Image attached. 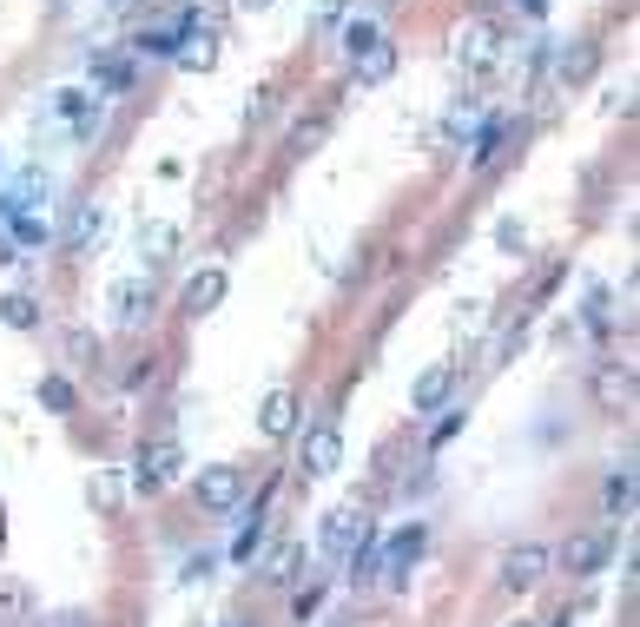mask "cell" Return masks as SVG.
<instances>
[{"label": "cell", "mask_w": 640, "mask_h": 627, "mask_svg": "<svg viewBox=\"0 0 640 627\" xmlns=\"http://www.w3.org/2000/svg\"><path fill=\"white\" fill-rule=\"evenodd\" d=\"M449 53H456V66L469 73V80H483V73H496V66H502V34H496L489 21H469V27H456Z\"/></svg>", "instance_id": "6da1fadb"}, {"label": "cell", "mask_w": 640, "mask_h": 627, "mask_svg": "<svg viewBox=\"0 0 640 627\" xmlns=\"http://www.w3.org/2000/svg\"><path fill=\"white\" fill-rule=\"evenodd\" d=\"M363 541H370V515H363L357 502L331 509V515H324V528H317V548H324L331 562H350V555H357Z\"/></svg>", "instance_id": "7a4b0ae2"}, {"label": "cell", "mask_w": 640, "mask_h": 627, "mask_svg": "<svg viewBox=\"0 0 640 627\" xmlns=\"http://www.w3.org/2000/svg\"><path fill=\"white\" fill-rule=\"evenodd\" d=\"M238 502H245V469H231V462H212V469H199V509H212V515H231Z\"/></svg>", "instance_id": "3957f363"}, {"label": "cell", "mask_w": 640, "mask_h": 627, "mask_svg": "<svg viewBox=\"0 0 640 627\" xmlns=\"http://www.w3.org/2000/svg\"><path fill=\"white\" fill-rule=\"evenodd\" d=\"M548 568H554V548L522 541V548H509V555H502V588H535Z\"/></svg>", "instance_id": "277c9868"}, {"label": "cell", "mask_w": 640, "mask_h": 627, "mask_svg": "<svg viewBox=\"0 0 640 627\" xmlns=\"http://www.w3.org/2000/svg\"><path fill=\"white\" fill-rule=\"evenodd\" d=\"M106 310H113L119 324H145L152 318V278H119L106 291Z\"/></svg>", "instance_id": "5b68a950"}, {"label": "cell", "mask_w": 640, "mask_h": 627, "mask_svg": "<svg viewBox=\"0 0 640 627\" xmlns=\"http://www.w3.org/2000/svg\"><path fill=\"white\" fill-rule=\"evenodd\" d=\"M449 389H456V363H430V370L410 383V410H417V417H436V410L449 404Z\"/></svg>", "instance_id": "8992f818"}, {"label": "cell", "mask_w": 640, "mask_h": 627, "mask_svg": "<svg viewBox=\"0 0 640 627\" xmlns=\"http://www.w3.org/2000/svg\"><path fill=\"white\" fill-rule=\"evenodd\" d=\"M423 541H430V528H423V522L396 528V535H389V548H383V562H376V575H410V568H417V555H423Z\"/></svg>", "instance_id": "52a82bcc"}, {"label": "cell", "mask_w": 640, "mask_h": 627, "mask_svg": "<svg viewBox=\"0 0 640 627\" xmlns=\"http://www.w3.org/2000/svg\"><path fill=\"white\" fill-rule=\"evenodd\" d=\"M337 462H344V436H337V423H317V430L304 436V476H331Z\"/></svg>", "instance_id": "ba28073f"}, {"label": "cell", "mask_w": 640, "mask_h": 627, "mask_svg": "<svg viewBox=\"0 0 640 627\" xmlns=\"http://www.w3.org/2000/svg\"><path fill=\"white\" fill-rule=\"evenodd\" d=\"M179 469H185V449H179V443H152V449L139 456V489H166Z\"/></svg>", "instance_id": "9c48e42d"}, {"label": "cell", "mask_w": 640, "mask_h": 627, "mask_svg": "<svg viewBox=\"0 0 640 627\" xmlns=\"http://www.w3.org/2000/svg\"><path fill=\"white\" fill-rule=\"evenodd\" d=\"M350 66H357V87H383L389 80V73H396V40H370V47H357L350 53Z\"/></svg>", "instance_id": "30bf717a"}, {"label": "cell", "mask_w": 640, "mask_h": 627, "mask_svg": "<svg viewBox=\"0 0 640 627\" xmlns=\"http://www.w3.org/2000/svg\"><path fill=\"white\" fill-rule=\"evenodd\" d=\"M225 291H231V278H225L218 265H205V271L185 284V318H212V310L225 304Z\"/></svg>", "instance_id": "8fae6325"}, {"label": "cell", "mask_w": 640, "mask_h": 627, "mask_svg": "<svg viewBox=\"0 0 640 627\" xmlns=\"http://www.w3.org/2000/svg\"><path fill=\"white\" fill-rule=\"evenodd\" d=\"M594 397H601V410H627L633 404V363H601L594 370Z\"/></svg>", "instance_id": "7c38bea8"}, {"label": "cell", "mask_w": 640, "mask_h": 627, "mask_svg": "<svg viewBox=\"0 0 640 627\" xmlns=\"http://www.w3.org/2000/svg\"><path fill=\"white\" fill-rule=\"evenodd\" d=\"M185 34H192V14H179L172 27H152V34H139V40H132V53H145V60H172V53L185 47Z\"/></svg>", "instance_id": "4fadbf2b"}, {"label": "cell", "mask_w": 640, "mask_h": 627, "mask_svg": "<svg viewBox=\"0 0 640 627\" xmlns=\"http://www.w3.org/2000/svg\"><path fill=\"white\" fill-rule=\"evenodd\" d=\"M258 430H265L271 443H284V436L297 430V397H291V389H271V397H265V410H258Z\"/></svg>", "instance_id": "5bb4252c"}, {"label": "cell", "mask_w": 640, "mask_h": 627, "mask_svg": "<svg viewBox=\"0 0 640 627\" xmlns=\"http://www.w3.org/2000/svg\"><path fill=\"white\" fill-rule=\"evenodd\" d=\"M139 258H152V265L179 258V225H166V218H145V225H139Z\"/></svg>", "instance_id": "9a60e30c"}, {"label": "cell", "mask_w": 640, "mask_h": 627, "mask_svg": "<svg viewBox=\"0 0 640 627\" xmlns=\"http://www.w3.org/2000/svg\"><path fill=\"white\" fill-rule=\"evenodd\" d=\"M172 60H179L185 73H212V66H218V27H192L185 47H179Z\"/></svg>", "instance_id": "2e32d148"}, {"label": "cell", "mask_w": 640, "mask_h": 627, "mask_svg": "<svg viewBox=\"0 0 640 627\" xmlns=\"http://www.w3.org/2000/svg\"><path fill=\"white\" fill-rule=\"evenodd\" d=\"M601 562H607V535H575V541L562 548V568H568V575H594Z\"/></svg>", "instance_id": "e0dca14e"}, {"label": "cell", "mask_w": 640, "mask_h": 627, "mask_svg": "<svg viewBox=\"0 0 640 627\" xmlns=\"http://www.w3.org/2000/svg\"><path fill=\"white\" fill-rule=\"evenodd\" d=\"M100 231H106V212H100V205H73V212H66V252H87Z\"/></svg>", "instance_id": "ac0fdd59"}, {"label": "cell", "mask_w": 640, "mask_h": 627, "mask_svg": "<svg viewBox=\"0 0 640 627\" xmlns=\"http://www.w3.org/2000/svg\"><path fill=\"white\" fill-rule=\"evenodd\" d=\"M297 568H304V541H284V548H271V555L258 562V581L284 588V581H297Z\"/></svg>", "instance_id": "d6986e66"}, {"label": "cell", "mask_w": 640, "mask_h": 627, "mask_svg": "<svg viewBox=\"0 0 640 627\" xmlns=\"http://www.w3.org/2000/svg\"><path fill=\"white\" fill-rule=\"evenodd\" d=\"M34 614V588L21 575H0V627H21Z\"/></svg>", "instance_id": "ffe728a7"}, {"label": "cell", "mask_w": 640, "mask_h": 627, "mask_svg": "<svg viewBox=\"0 0 640 627\" xmlns=\"http://www.w3.org/2000/svg\"><path fill=\"white\" fill-rule=\"evenodd\" d=\"M324 139H331V119H324V113H317V119H304V126H297V132L284 139V152H291V159H310V152H317V145H324Z\"/></svg>", "instance_id": "44dd1931"}, {"label": "cell", "mask_w": 640, "mask_h": 627, "mask_svg": "<svg viewBox=\"0 0 640 627\" xmlns=\"http://www.w3.org/2000/svg\"><path fill=\"white\" fill-rule=\"evenodd\" d=\"M594 66H601V47H575V53H562V66H554V73H562L568 87H581V80H594Z\"/></svg>", "instance_id": "7402d4cb"}, {"label": "cell", "mask_w": 640, "mask_h": 627, "mask_svg": "<svg viewBox=\"0 0 640 627\" xmlns=\"http://www.w3.org/2000/svg\"><path fill=\"white\" fill-rule=\"evenodd\" d=\"M258 548H265V515L252 509L245 528H238V541H231V562H258Z\"/></svg>", "instance_id": "603a6c76"}, {"label": "cell", "mask_w": 640, "mask_h": 627, "mask_svg": "<svg viewBox=\"0 0 640 627\" xmlns=\"http://www.w3.org/2000/svg\"><path fill=\"white\" fill-rule=\"evenodd\" d=\"M0 318H8L14 331H34V324H40V310H34L27 291H14V297H0Z\"/></svg>", "instance_id": "cb8c5ba5"}, {"label": "cell", "mask_w": 640, "mask_h": 627, "mask_svg": "<svg viewBox=\"0 0 640 627\" xmlns=\"http://www.w3.org/2000/svg\"><path fill=\"white\" fill-rule=\"evenodd\" d=\"M607 509H620V515L633 509V469H627V462H620L614 476H607Z\"/></svg>", "instance_id": "d4e9b609"}, {"label": "cell", "mask_w": 640, "mask_h": 627, "mask_svg": "<svg viewBox=\"0 0 640 627\" xmlns=\"http://www.w3.org/2000/svg\"><path fill=\"white\" fill-rule=\"evenodd\" d=\"M502 159V119L483 126V139H475V166H496Z\"/></svg>", "instance_id": "484cf974"}, {"label": "cell", "mask_w": 640, "mask_h": 627, "mask_svg": "<svg viewBox=\"0 0 640 627\" xmlns=\"http://www.w3.org/2000/svg\"><path fill=\"white\" fill-rule=\"evenodd\" d=\"M469 126H475V106H456V113L443 119V139H436V145H443V152H456V139H462Z\"/></svg>", "instance_id": "4316f807"}, {"label": "cell", "mask_w": 640, "mask_h": 627, "mask_svg": "<svg viewBox=\"0 0 640 627\" xmlns=\"http://www.w3.org/2000/svg\"><path fill=\"white\" fill-rule=\"evenodd\" d=\"M40 404H47V410H73L79 397H73V383H66V376H47V383H40Z\"/></svg>", "instance_id": "83f0119b"}, {"label": "cell", "mask_w": 640, "mask_h": 627, "mask_svg": "<svg viewBox=\"0 0 640 627\" xmlns=\"http://www.w3.org/2000/svg\"><path fill=\"white\" fill-rule=\"evenodd\" d=\"M14 245H47V225L27 218V212H14Z\"/></svg>", "instance_id": "f1b7e54d"}, {"label": "cell", "mask_w": 640, "mask_h": 627, "mask_svg": "<svg viewBox=\"0 0 640 627\" xmlns=\"http://www.w3.org/2000/svg\"><path fill=\"white\" fill-rule=\"evenodd\" d=\"M66 357H73V363H100V337L73 331V337H66Z\"/></svg>", "instance_id": "f546056e"}, {"label": "cell", "mask_w": 640, "mask_h": 627, "mask_svg": "<svg viewBox=\"0 0 640 627\" xmlns=\"http://www.w3.org/2000/svg\"><path fill=\"white\" fill-rule=\"evenodd\" d=\"M496 239H502V252H522V245H528V231H522L515 218H502V225H496Z\"/></svg>", "instance_id": "4dcf8cb0"}, {"label": "cell", "mask_w": 640, "mask_h": 627, "mask_svg": "<svg viewBox=\"0 0 640 627\" xmlns=\"http://www.w3.org/2000/svg\"><path fill=\"white\" fill-rule=\"evenodd\" d=\"M370 40H376V27H363V21H350V27H344V47H350V53H357V47H370Z\"/></svg>", "instance_id": "1f68e13d"}, {"label": "cell", "mask_w": 640, "mask_h": 627, "mask_svg": "<svg viewBox=\"0 0 640 627\" xmlns=\"http://www.w3.org/2000/svg\"><path fill=\"white\" fill-rule=\"evenodd\" d=\"M53 113H66V119L87 113V93H53Z\"/></svg>", "instance_id": "d6a6232c"}, {"label": "cell", "mask_w": 640, "mask_h": 627, "mask_svg": "<svg viewBox=\"0 0 640 627\" xmlns=\"http://www.w3.org/2000/svg\"><path fill=\"white\" fill-rule=\"evenodd\" d=\"M509 8H522L528 21H541V14H548V0H509Z\"/></svg>", "instance_id": "836d02e7"}, {"label": "cell", "mask_w": 640, "mask_h": 627, "mask_svg": "<svg viewBox=\"0 0 640 627\" xmlns=\"http://www.w3.org/2000/svg\"><path fill=\"white\" fill-rule=\"evenodd\" d=\"M53 627H93V620H87V614H60Z\"/></svg>", "instance_id": "e575fe53"}, {"label": "cell", "mask_w": 640, "mask_h": 627, "mask_svg": "<svg viewBox=\"0 0 640 627\" xmlns=\"http://www.w3.org/2000/svg\"><path fill=\"white\" fill-rule=\"evenodd\" d=\"M238 8H245V14H265V8H271V0H238Z\"/></svg>", "instance_id": "d590c367"}, {"label": "cell", "mask_w": 640, "mask_h": 627, "mask_svg": "<svg viewBox=\"0 0 640 627\" xmlns=\"http://www.w3.org/2000/svg\"><path fill=\"white\" fill-rule=\"evenodd\" d=\"M8 258H14V245H8V239H0V265H8Z\"/></svg>", "instance_id": "8d00e7d4"}, {"label": "cell", "mask_w": 640, "mask_h": 627, "mask_svg": "<svg viewBox=\"0 0 640 627\" xmlns=\"http://www.w3.org/2000/svg\"><path fill=\"white\" fill-rule=\"evenodd\" d=\"M515 627H541V620H515Z\"/></svg>", "instance_id": "74e56055"}, {"label": "cell", "mask_w": 640, "mask_h": 627, "mask_svg": "<svg viewBox=\"0 0 640 627\" xmlns=\"http://www.w3.org/2000/svg\"><path fill=\"white\" fill-rule=\"evenodd\" d=\"M106 8H126V0H106Z\"/></svg>", "instance_id": "f35d334b"}, {"label": "cell", "mask_w": 640, "mask_h": 627, "mask_svg": "<svg viewBox=\"0 0 640 627\" xmlns=\"http://www.w3.org/2000/svg\"><path fill=\"white\" fill-rule=\"evenodd\" d=\"M172 8H185V0H172Z\"/></svg>", "instance_id": "ab89813d"}, {"label": "cell", "mask_w": 640, "mask_h": 627, "mask_svg": "<svg viewBox=\"0 0 640 627\" xmlns=\"http://www.w3.org/2000/svg\"><path fill=\"white\" fill-rule=\"evenodd\" d=\"M337 627H350V620H337Z\"/></svg>", "instance_id": "60d3db41"}]
</instances>
